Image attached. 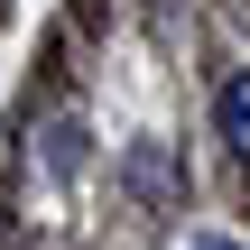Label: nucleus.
<instances>
[{
	"mask_svg": "<svg viewBox=\"0 0 250 250\" xmlns=\"http://www.w3.org/2000/svg\"><path fill=\"white\" fill-rule=\"evenodd\" d=\"M46 158H56V176H74V167H83V130L56 121V130H46Z\"/></svg>",
	"mask_w": 250,
	"mask_h": 250,
	"instance_id": "f03ea898",
	"label": "nucleus"
},
{
	"mask_svg": "<svg viewBox=\"0 0 250 250\" xmlns=\"http://www.w3.org/2000/svg\"><path fill=\"white\" fill-rule=\"evenodd\" d=\"M186 250H241V241H213V232H204V241H186Z\"/></svg>",
	"mask_w": 250,
	"mask_h": 250,
	"instance_id": "7ed1b4c3",
	"label": "nucleus"
},
{
	"mask_svg": "<svg viewBox=\"0 0 250 250\" xmlns=\"http://www.w3.org/2000/svg\"><path fill=\"white\" fill-rule=\"evenodd\" d=\"M213 130H223V139L250 158V74H232V83L213 93Z\"/></svg>",
	"mask_w": 250,
	"mask_h": 250,
	"instance_id": "f257e3e1",
	"label": "nucleus"
}]
</instances>
